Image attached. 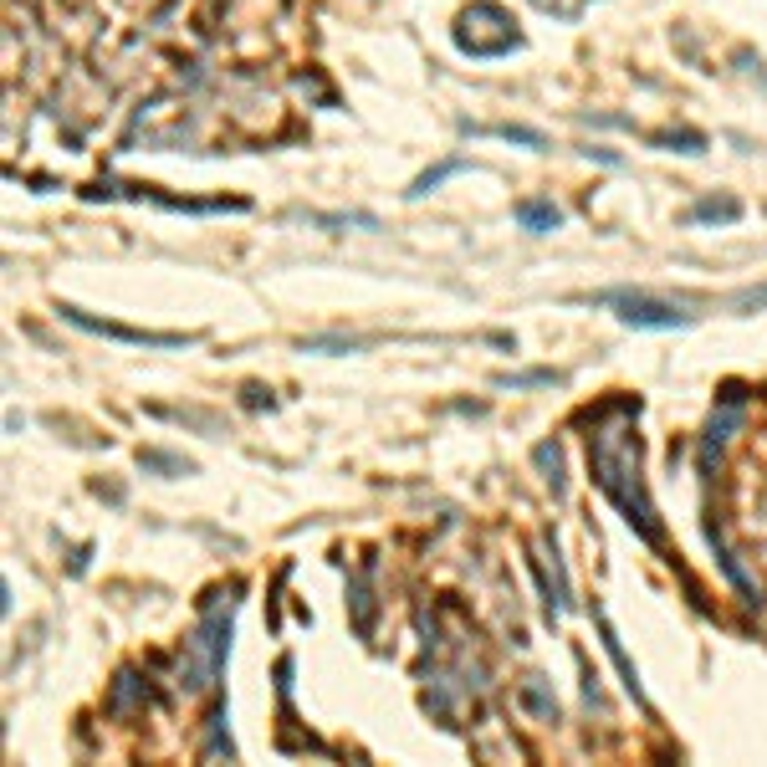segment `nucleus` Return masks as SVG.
Here are the masks:
<instances>
[{"label": "nucleus", "mask_w": 767, "mask_h": 767, "mask_svg": "<svg viewBox=\"0 0 767 767\" xmlns=\"http://www.w3.org/2000/svg\"><path fill=\"white\" fill-rule=\"evenodd\" d=\"M522 701H527L537 716H548V721L558 716V701H548V696H543V686H537V681H527V686H522Z\"/></svg>", "instance_id": "nucleus-12"}, {"label": "nucleus", "mask_w": 767, "mask_h": 767, "mask_svg": "<svg viewBox=\"0 0 767 767\" xmlns=\"http://www.w3.org/2000/svg\"><path fill=\"white\" fill-rule=\"evenodd\" d=\"M532 461H537V471H543V481L553 486V496L568 491V476H563V445H558V440L532 445Z\"/></svg>", "instance_id": "nucleus-7"}, {"label": "nucleus", "mask_w": 767, "mask_h": 767, "mask_svg": "<svg viewBox=\"0 0 767 767\" xmlns=\"http://www.w3.org/2000/svg\"><path fill=\"white\" fill-rule=\"evenodd\" d=\"M691 220H696V225H711V220L732 225V220H742V200H732V195H711V200H696V205H691Z\"/></svg>", "instance_id": "nucleus-9"}, {"label": "nucleus", "mask_w": 767, "mask_h": 767, "mask_svg": "<svg viewBox=\"0 0 767 767\" xmlns=\"http://www.w3.org/2000/svg\"><path fill=\"white\" fill-rule=\"evenodd\" d=\"M496 389H553V384H568L563 369H522V374H496L491 379Z\"/></svg>", "instance_id": "nucleus-8"}, {"label": "nucleus", "mask_w": 767, "mask_h": 767, "mask_svg": "<svg viewBox=\"0 0 767 767\" xmlns=\"http://www.w3.org/2000/svg\"><path fill=\"white\" fill-rule=\"evenodd\" d=\"M599 640H604V650H609V660H614V670H619V686H624V696L629 701H645V686H640V670H635V660L624 655V640L614 635V624L599 614Z\"/></svg>", "instance_id": "nucleus-4"}, {"label": "nucleus", "mask_w": 767, "mask_h": 767, "mask_svg": "<svg viewBox=\"0 0 767 767\" xmlns=\"http://www.w3.org/2000/svg\"><path fill=\"white\" fill-rule=\"evenodd\" d=\"M599 302L614 307V318L624 328H635V333H670V328H691L696 323V312L686 307H675V302H660L650 292H629V287H614V292H599Z\"/></svg>", "instance_id": "nucleus-2"}, {"label": "nucleus", "mask_w": 767, "mask_h": 767, "mask_svg": "<svg viewBox=\"0 0 767 767\" xmlns=\"http://www.w3.org/2000/svg\"><path fill=\"white\" fill-rule=\"evenodd\" d=\"M466 169H471V159H461V154H456V159H440V164H435V169H425V174H420V179H415V185L404 190V195H410V200H425L435 185H445L450 174H466Z\"/></svg>", "instance_id": "nucleus-10"}, {"label": "nucleus", "mask_w": 767, "mask_h": 767, "mask_svg": "<svg viewBox=\"0 0 767 767\" xmlns=\"http://www.w3.org/2000/svg\"><path fill=\"white\" fill-rule=\"evenodd\" d=\"M732 307H737V312H762V307H767V287H747V292H737Z\"/></svg>", "instance_id": "nucleus-15"}, {"label": "nucleus", "mask_w": 767, "mask_h": 767, "mask_svg": "<svg viewBox=\"0 0 767 767\" xmlns=\"http://www.w3.org/2000/svg\"><path fill=\"white\" fill-rule=\"evenodd\" d=\"M139 461H144V466H159V471H185V476L195 471L190 461H174V456H159V450H139Z\"/></svg>", "instance_id": "nucleus-14"}, {"label": "nucleus", "mask_w": 767, "mask_h": 767, "mask_svg": "<svg viewBox=\"0 0 767 767\" xmlns=\"http://www.w3.org/2000/svg\"><path fill=\"white\" fill-rule=\"evenodd\" d=\"M635 415H640V410H629L619 425H604V415H583V420H594V435H589V471H594V486L614 502V512H619L629 527H635L640 543L660 548V543H665V527H660L655 496H650V481H645V445H640Z\"/></svg>", "instance_id": "nucleus-1"}, {"label": "nucleus", "mask_w": 767, "mask_h": 767, "mask_svg": "<svg viewBox=\"0 0 767 767\" xmlns=\"http://www.w3.org/2000/svg\"><path fill=\"white\" fill-rule=\"evenodd\" d=\"M246 404H251V410H261V404H266V410H272V389H261V384H246Z\"/></svg>", "instance_id": "nucleus-16"}, {"label": "nucleus", "mask_w": 767, "mask_h": 767, "mask_svg": "<svg viewBox=\"0 0 767 767\" xmlns=\"http://www.w3.org/2000/svg\"><path fill=\"white\" fill-rule=\"evenodd\" d=\"M62 323L82 328V333H98V338H113V343H128V348H190L200 343V333H149V328H123V323H108V318H93V312H82L72 302L57 307Z\"/></svg>", "instance_id": "nucleus-3"}, {"label": "nucleus", "mask_w": 767, "mask_h": 767, "mask_svg": "<svg viewBox=\"0 0 767 767\" xmlns=\"http://www.w3.org/2000/svg\"><path fill=\"white\" fill-rule=\"evenodd\" d=\"M466 133H491V139H507V144H522V149H548V139L537 128H522V123H496V128H471Z\"/></svg>", "instance_id": "nucleus-11"}, {"label": "nucleus", "mask_w": 767, "mask_h": 767, "mask_svg": "<svg viewBox=\"0 0 767 767\" xmlns=\"http://www.w3.org/2000/svg\"><path fill=\"white\" fill-rule=\"evenodd\" d=\"M655 144H670V149H681V154H701V149H706L701 133H660Z\"/></svg>", "instance_id": "nucleus-13"}, {"label": "nucleus", "mask_w": 767, "mask_h": 767, "mask_svg": "<svg viewBox=\"0 0 767 767\" xmlns=\"http://www.w3.org/2000/svg\"><path fill=\"white\" fill-rule=\"evenodd\" d=\"M369 573H374V563H364L353 573V629H358V640H369L374 635V594H369Z\"/></svg>", "instance_id": "nucleus-5"}, {"label": "nucleus", "mask_w": 767, "mask_h": 767, "mask_svg": "<svg viewBox=\"0 0 767 767\" xmlns=\"http://www.w3.org/2000/svg\"><path fill=\"white\" fill-rule=\"evenodd\" d=\"M517 225H522V231H532V236H548V231H558V225H563V210L553 200H522L517 205Z\"/></svg>", "instance_id": "nucleus-6"}]
</instances>
